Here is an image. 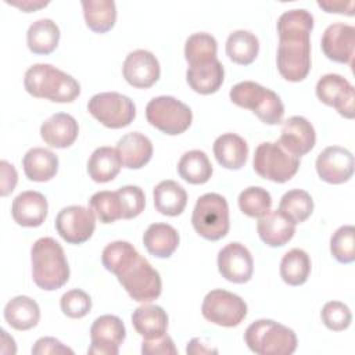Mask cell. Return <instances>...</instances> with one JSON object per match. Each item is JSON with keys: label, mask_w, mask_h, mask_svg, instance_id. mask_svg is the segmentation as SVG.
<instances>
[{"label": "cell", "mask_w": 355, "mask_h": 355, "mask_svg": "<svg viewBox=\"0 0 355 355\" xmlns=\"http://www.w3.org/2000/svg\"><path fill=\"white\" fill-rule=\"evenodd\" d=\"M104 268L118 277L129 297L139 302L157 300L162 291L161 276L128 241H112L101 254Z\"/></svg>", "instance_id": "cell-1"}, {"label": "cell", "mask_w": 355, "mask_h": 355, "mask_svg": "<svg viewBox=\"0 0 355 355\" xmlns=\"http://www.w3.org/2000/svg\"><path fill=\"white\" fill-rule=\"evenodd\" d=\"M313 17L304 8L284 11L277 19V69L290 82L304 80L311 69Z\"/></svg>", "instance_id": "cell-2"}, {"label": "cell", "mask_w": 355, "mask_h": 355, "mask_svg": "<svg viewBox=\"0 0 355 355\" xmlns=\"http://www.w3.org/2000/svg\"><path fill=\"white\" fill-rule=\"evenodd\" d=\"M31 262L33 282L42 290L54 291L69 279V266L64 248L53 237H42L33 243Z\"/></svg>", "instance_id": "cell-3"}, {"label": "cell", "mask_w": 355, "mask_h": 355, "mask_svg": "<svg viewBox=\"0 0 355 355\" xmlns=\"http://www.w3.org/2000/svg\"><path fill=\"white\" fill-rule=\"evenodd\" d=\"M24 87L33 97L55 103H72L80 94L78 80L51 64L29 67L24 76Z\"/></svg>", "instance_id": "cell-4"}, {"label": "cell", "mask_w": 355, "mask_h": 355, "mask_svg": "<svg viewBox=\"0 0 355 355\" xmlns=\"http://www.w3.org/2000/svg\"><path fill=\"white\" fill-rule=\"evenodd\" d=\"M229 97L233 104L251 110L266 125H277L283 119L284 105L279 94L257 82L236 83L230 89Z\"/></svg>", "instance_id": "cell-5"}, {"label": "cell", "mask_w": 355, "mask_h": 355, "mask_svg": "<svg viewBox=\"0 0 355 355\" xmlns=\"http://www.w3.org/2000/svg\"><path fill=\"white\" fill-rule=\"evenodd\" d=\"M247 347L258 355H290L297 349L294 330L270 319L252 322L244 333Z\"/></svg>", "instance_id": "cell-6"}, {"label": "cell", "mask_w": 355, "mask_h": 355, "mask_svg": "<svg viewBox=\"0 0 355 355\" xmlns=\"http://www.w3.org/2000/svg\"><path fill=\"white\" fill-rule=\"evenodd\" d=\"M191 223L194 230L204 239L216 241L223 239L229 232V205L223 196L207 193L197 198Z\"/></svg>", "instance_id": "cell-7"}, {"label": "cell", "mask_w": 355, "mask_h": 355, "mask_svg": "<svg viewBox=\"0 0 355 355\" xmlns=\"http://www.w3.org/2000/svg\"><path fill=\"white\" fill-rule=\"evenodd\" d=\"M254 171L263 179L284 183L300 168V158L284 150L279 141H263L254 153Z\"/></svg>", "instance_id": "cell-8"}, {"label": "cell", "mask_w": 355, "mask_h": 355, "mask_svg": "<svg viewBox=\"0 0 355 355\" xmlns=\"http://www.w3.org/2000/svg\"><path fill=\"white\" fill-rule=\"evenodd\" d=\"M146 118L151 126L165 135L176 136L184 133L193 121L190 107L176 97L158 96L148 101Z\"/></svg>", "instance_id": "cell-9"}, {"label": "cell", "mask_w": 355, "mask_h": 355, "mask_svg": "<svg viewBox=\"0 0 355 355\" xmlns=\"http://www.w3.org/2000/svg\"><path fill=\"white\" fill-rule=\"evenodd\" d=\"M87 110L101 125L110 129L125 128L136 116L135 103L128 96L116 92L94 94L87 103Z\"/></svg>", "instance_id": "cell-10"}, {"label": "cell", "mask_w": 355, "mask_h": 355, "mask_svg": "<svg viewBox=\"0 0 355 355\" xmlns=\"http://www.w3.org/2000/svg\"><path fill=\"white\" fill-rule=\"evenodd\" d=\"M201 313L211 323L223 327H234L247 316V304L240 295L216 288L205 295Z\"/></svg>", "instance_id": "cell-11"}, {"label": "cell", "mask_w": 355, "mask_h": 355, "mask_svg": "<svg viewBox=\"0 0 355 355\" xmlns=\"http://www.w3.org/2000/svg\"><path fill=\"white\" fill-rule=\"evenodd\" d=\"M94 227V212L82 205L65 207L55 218L57 233L69 244H82L87 241L92 237Z\"/></svg>", "instance_id": "cell-12"}, {"label": "cell", "mask_w": 355, "mask_h": 355, "mask_svg": "<svg viewBox=\"0 0 355 355\" xmlns=\"http://www.w3.org/2000/svg\"><path fill=\"white\" fill-rule=\"evenodd\" d=\"M316 96L323 104L334 107L344 118H354V86L344 76L338 73L323 75L316 83Z\"/></svg>", "instance_id": "cell-13"}, {"label": "cell", "mask_w": 355, "mask_h": 355, "mask_svg": "<svg viewBox=\"0 0 355 355\" xmlns=\"http://www.w3.org/2000/svg\"><path fill=\"white\" fill-rule=\"evenodd\" d=\"M126 337L123 322L115 315L97 318L90 327L92 344L87 349L94 355H118L119 345Z\"/></svg>", "instance_id": "cell-14"}, {"label": "cell", "mask_w": 355, "mask_h": 355, "mask_svg": "<svg viewBox=\"0 0 355 355\" xmlns=\"http://www.w3.org/2000/svg\"><path fill=\"white\" fill-rule=\"evenodd\" d=\"M316 172L323 182L341 184L354 175V155L340 146L326 147L316 158Z\"/></svg>", "instance_id": "cell-15"}, {"label": "cell", "mask_w": 355, "mask_h": 355, "mask_svg": "<svg viewBox=\"0 0 355 355\" xmlns=\"http://www.w3.org/2000/svg\"><path fill=\"white\" fill-rule=\"evenodd\" d=\"M218 269L232 283H247L254 272L252 255L241 243H229L218 252Z\"/></svg>", "instance_id": "cell-16"}, {"label": "cell", "mask_w": 355, "mask_h": 355, "mask_svg": "<svg viewBox=\"0 0 355 355\" xmlns=\"http://www.w3.org/2000/svg\"><path fill=\"white\" fill-rule=\"evenodd\" d=\"M125 80L137 89L151 87L161 75V68L157 57L144 49L130 51L122 65Z\"/></svg>", "instance_id": "cell-17"}, {"label": "cell", "mask_w": 355, "mask_h": 355, "mask_svg": "<svg viewBox=\"0 0 355 355\" xmlns=\"http://www.w3.org/2000/svg\"><path fill=\"white\" fill-rule=\"evenodd\" d=\"M355 49V28L348 24L336 22L329 25L322 36L324 55L340 64H352Z\"/></svg>", "instance_id": "cell-18"}, {"label": "cell", "mask_w": 355, "mask_h": 355, "mask_svg": "<svg viewBox=\"0 0 355 355\" xmlns=\"http://www.w3.org/2000/svg\"><path fill=\"white\" fill-rule=\"evenodd\" d=\"M279 143L290 154L300 158L315 147L316 133L306 118L294 115L283 122Z\"/></svg>", "instance_id": "cell-19"}, {"label": "cell", "mask_w": 355, "mask_h": 355, "mask_svg": "<svg viewBox=\"0 0 355 355\" xmlns=\"http://www.w3.org/2000/svg\"><path fill=\"white\" fill-rule=\"evenodd\" d=\"M49 204L46 197L33 190L19 193L11 205V215L14 220L24 227H37L47 216Z\"/></svg>", "instance_id": "cell-20"}, {"label": "cell", "mask_w": 355, "mask_h": 355, "mask_svg": "<svg viewBox=\"0 0 355 355\" xmlns=\"http://www.w3.org/2000/svg\"><path fill=\"white\" fill-rule=\"evenodd\" d=\"M79 135L76 119L65 112H57L47 118L40 126V136L46 144L54 148L72 146Z\"/></svg>", "instance_id": "cell-21"}, {"label": "cell", "mask_w": 355, "mask_h": 355, "mask_svg": "<svg viewBox=\"0 0 355 355\" xmlns=\"http://www.w3.org/2000/svg\"><path fill=\"white\" fill-rule=\"evenodd\" d=\"M257 230L259 239L266 245L282 247L293 239L295 233V223L288 219L283 212L276 209L269 211L258 219Z\"/></svg>", "instance_id": "cell-22"}, {"label": "cell", "mask_w": 355, "mask_h": 355, "mask_svg": "<svg viewBox=\"0 0 355 355\" xmlns=\"http://www.w3.org/2000/svg\"><path fill=\"white\" fill-rule=\"evenodd\" d=\"M116 151L123 166L140 169L153 157V143L143 133L130 132L118 140Z\"/></svg>", "instance_id": "cell-23"}, {"label": "cell", "mask_w": 355, "mask_h": 355, "mask_svg": "<svg viewBox=\"0 0 355 355\" xmlns=\"http://www.w3.org/2000/svg\"><path fill=\"white\" fill-rule=\"evenodd\" d=\"M223 79L225 69L218 58L189 67L186 71V80L189 86L200 94H212L218 92L223 83Z\"/></svg>", "instance_id": "cell-24"}, {"label": "cell", "mask_w": 355, "mask_h": 355, "mask_svg": "<svg viewBox=\"0 0 355 355\" xmlns=\"http://www.w3.org/2000/svg\"><path fill=\"white\" fill-rule=\"evenodd\" d=\"M214 155L219 165L226 169H240L248 155L245 140L236 133H223L214 141Z\"/></svg>", "instance_id": "cell-25"}, {"label": "cell", "mask_w": 355, "mask_h": 355, "mask_svg": "<svg viewBox=\"0 0 355 355\" xmlns=\"http://www.w3.org/2000/svg\"><path fill=\"white\" fill-rule=\"evenodd\" d=\"M4 319L15 330H29L39 323L40 308L31 297L17 295L6 304Z\"/></svg>", "instance_id": "cell-26"}, {"label": "cell", "mask_w": 355, "mask_h": 355, "mask_svg": "<svg viewBox=\"0 0 355 355\" xmlns=\"http://www.w3.org/2000/svg\"><path fill=\"white\" fill-rule=\"evenodd\" d=\"M22 166L29 180L47 182L58 171V157L47 148L33 147L24 155Z\"/></svg>", "instance_id": "cell-27"}, {"label": "cell", "mask_w": 355, "mask_h": 355, "mask_svg": "<svg viewBox=\"0 0 355 355\" xmlns=\"http://www.w3.org/2000/svg\"><path fill=\"white\" fill-rule=\"evenodd\" d=\"M132 324L135 330L144 338H157L166 333L168 315L162 306L141 305L132 313Z\"/></svg>", "instance_id": "cell-28"}, {"label": "cell", "mask_w": 355, "mask_h": 355, "mask_svg": "<svg viewBox=\"0 0 355 355\" xmlns=\"http://www.w3.org/2000/svg\"><path fill=\"white\" fill-rule=\"evenodd\" d=\"M143 243L151 255L169 258L179 245V233L168 223H151L143 234Z\"/></svg>", "instance_id": "cell-29"}, {"label": "cell", "mask_w": 355, "mask_h": 355, "mask_svg": "<svg viewBox=\"0 0 355 355\" xmlns=\"http://www.w3.org/2000/svg\"><path fill=\"white\" fill-rule=\"evenodd\" d=\"M60 42V28L50 18L32 22L26 32V43L32 53L47 55L55 50Z\"/></svg>", "instance_id": "cell-30"}, {"label": "cell", "mask_w": 355, "mask_h": 355, "mask_svg": "<svg viewBox=\"0 0 355 355\" xmlns=\"http://www.w3.org/2000/svg\"><path fill=\"white\" fill-rule=\"evenodd\" d=\"M155 209L166 216L180 215L187 204L186 190L175 180L159 182L153 191Z\"/></svg>", "instance_id": "cell-31"}, {"label": "cell", "mask_w": 355, "mask_h": 355, "mask_svg": "<svg viewBox=\"0 0 355 355\" xmlns=\"http://www.w3.org/2000/svg\"><path fill=\"white\" fill-rule=\"evenodd\" d=\"M122 166L116 148L98 147L87 161V173L97 183H107L115 179Z\"/></svg>", "instance_id": "cell-32"}, {"label": "cell", "mask_w": 355, "mask_h": 355, "mask_svg": "<svg viewBox=\"0 0 355 355\" xmlns=\"http://www.w3.org/2000/svg\"><path fill=\"white\" fill-rule=\"evenodd\" d=\"M86 25L96 33L111 31L116 21V6L112 0L82 1Z\"/></svg>", "instance_id": "cell-33"}, {"label": "cell", "mask_w": 355, "mask_h": 355, "mask_svg": "<svg viewBox=\"0 0 355 355\" xmlns=\"http://www.w3.org/2000/svg\"><path fill=\"white\" fill-rule=\"evenodd\" d=\"M180 178L191 184L207 183L212 175V165L208 155L201 150L186 151L178 164Z\"/></svg>", "instance_id": "cell-34"}, {"label": "cell", "mask_w": 355, "mask_h": 355, "mask_svg": "<svg viewBox=\"0 0 355 355\" xmlns=\"http://www.w3.org/2000/svg\"><path fill=\"white\" fill-rule=\"evenodd\" d=\"M259 51L258 37L250 31L239 29L232 32L226 40V54L239 65L251 64Z\"/></svg>", "instance_id": "cell-35"}, {"label": "cell", "mask_w": 355, "mask_h": 355, "mask_svg": "<svg viewBox=\"0 0 355 355\" xmlns=\"http://www.w3.org/2000/svg\"><path fill=\"white\" fill-rule=\"evenodd\" d=\"M311 273V258L301 248L287 251L280 262V276L290 286L304 284Z\"/></svg>", "instance_id": "cell-36"}, {"label": "cell", "mask_w": 355, "mask_h": 355, "mask_svg": "<svg viewBox=\"0 0 355 355\" xmlns=\"http://www.w3.org/2000/svg\"><path fill=\"white\" fill-rule=\"evenodd\" d=\"M279 211L283 212L295 225L305 222L313 211L311 194L301 189H293L283 194L279 202Z\"/></svg>", "instance_id": "cell-37"}, {"label": "cell", "mask_w": 355, "mask_h": 355, "mask_svg": "<svg viewBox=\"0 0 355 355\" xmlns=\"http://www.w3.org/2000/svg\"><path fill=\"white\" fill-rule=\"evenodd\" d=\"M216 51H218L216 39L207 32H198V33L190 35L184 44V58L189 62V67L215 60Z\"/></svg>", "instance_id": "cell-38"}, {"label": "cell", "mask_w": 355, "mask_h": 355, "mask_svg": "<svg viewBox=\"0 0 355 355\" xmlns=\"http://www.w3.org/2000/svg\"><path fill=\"white\" fill-rule=\"evenodd\" d=\"M89 205L97 219L103 223H112L122 219V205L116 191H97L90 197Z\"/></svg>", "instance_id": "cell-39"}, {"label": "cell", "mask_w": 355, "mask_h": 355, "mask_svg": "<svg viewBox=\"0 0 355 355\" xmlns=\"http://www.w3.org/2000/svg\"><path fill=\"white\" fill-rule=\"evenodd\" d=\"M239 208L250 218H261L270 211L272 197L268 190L259 186L244 189L239 196Z\"/></svg>", "instance_id": "cell-40"}, {"label": "cell", "mask_w": 355, "mask_h": 355, "mask_svg": "<svg viewBox=\"0 0 355 355\" xmlns=\"http://www.w3.org/2000/svg\"><path fill=\"white\" fill-rule=\"evenodd\" d=\"M330 251L340 263H351L355 261V227L352 225L341 226L333 233Z\"/></svg>", "instance_id": "cell-41"}, {"label": "cell", "mask_w": 355, "mask_h": 355, "mask_svg": "<svg viewBox=\"0 0 355 355\" xmlns=\"http://www.w3.org/2000/svg\"><path fill=\"white\" fill-rule=\"evenodd\" d=\"M320 318L327 329L333 331H343L351 324L352 313L345 304L340 301H329L323 305Z\"/></svg>", "instance_id": "cell-42"}, {"label": "cell", "mask_w": 355, "mask_h": 355, "mask_svg": "<svg viewBox=\"0 0 355 355\" xmlns=\"http://www.w3.org/2000/svg\"><path fill=\"white\" fill-rule=\"evenodd\" d=\"M60 306L64 315L72 319H80L86 316L92 309V298L80 288H73L62 294Z\"/></svg>", "instance_id": "cell-43"}, {"label": "cell", "mask_w": 355, "mask_h": 355, "mask_svg": "<svg viewBox=\"0 0 355 355\" xmlns=\"http://www.w3.org/2000/svg\"><path fill=\"white\" fill-rule=\"evenodd\" d=\"M116 193L122 205V219H132L143 212L146 205V196L139 186H123L118 189Z\"/></svg>", "instance_id": "cell-44"}, {"label": "cell", "mask_w": 355, "mask_h": 355, "mask_svg": "<svg viewBox=\"0 0 355 355\" xmlns=\"http://www.w3.org/2000/svg\"><path fill=\"white\" fill-rule=\"evenodd\" d=\"M141 354L144 355H175L178 349L173 340L166 333L157 338H144L141 343Z\"/></svg>", "instance_id": "cell-45"}, {"label": "cell", "mask_w": 355, "mask_h": 355, "mask_svg": "<svg viewBox=\"0 0 355 355\" xmlns=\"http://www.w3.org/2000/svg\"><path fill=\"white\" fill-rule=\"evenodd\" d=\"M33 355H61V354H73V351L64 345L60 340L54 337H42L32 347Z\"/></svg>", "instance_id": "cell-46"}, {"label": "cell", "mask_w": 355, "mask_h": 355, "mask_svg": "<svg viewBox=\"0 0 355 355\" xmlns=\"http://www.w3.org/2000/svg\"><path fill=\"white\" fill-rule=\"evenodd\" d=\"M0 168H1V182H0V194L3 197L8 196L10 193H12V190L15 189V184L18 182V175L17 171L14 168L12 164L7 162L6 159H3L0 162Z\"/></svg>", "instance_id": "cell-47"}, {"label": "cell", "mask_w": 355, "mask_h": 355, "mask_svg": "<svg viewBox=\"0 0 355 355\" xmlns=\"http://www.w3.org/2000/svg\"><path fill=\"white\" fill-rule=\"evenodd\" d=\"M186 352H187V354H194V355H197V354L202 355V354H216L218 349L204 345V343H202L200 338H193V340H190V343L187 344Z\"/></svg>", "instance_id": "cell-48"}, {"label": "cell", "mask_w": 355, "mask_h": 355, "mask_svg": "<svg viewBox=\"0 0 355 355\" xmlns=\"http://www.w3.org/2000/svg\"><path fill=\"white\" fill-rule=\"evenodd\" d=\"M354 1H348V3H344V1H318V6L323 10H326V12H338V14H348V15H352L351 12H348L345 10V6H349L352 4Z\"/></svg>", "instance_id": "cell-49"}, {"label": "cell", "mask_w": 355, "mask_h": 355, "mask_svg": "<svg viewBox=\"0 0 355 355\" xmlns=\"http://www.w3.org/2000/svg\"><path fill=\"white\" fill-rule=\"evenodd\" d=\"M8 4H12V6H15V7H18L19 10H22L24 12H32V11H35V10H39V8H42V7H46L49 3L47 1H22V3H19V1H12V3H10V1H7Z\"/></svg>", "instance_id": "cell-50"}]
</instances>
